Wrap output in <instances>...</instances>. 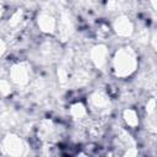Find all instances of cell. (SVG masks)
<instances>
[{
  "instance_id": "cell-8",
  "label": "cell",
  "mask_w": 157,
  "mask_h": 157,
  "mask_svg": "<svg viewBox=\"0 0 157 157\" xmlns=\"http://www.w3.org/2000/svg\"><path fill=\"white\" fill-rule=\"evenodd\" d=\"M70 114H71V117H72L75 120L81 121V120H85V118H86L87 114H88V110H87V107H86L83 103L76 102V103H74V104L70 107Z\"/></svg>"
},
{
  "instance_id": "cell-1",
  "label": "cell",
  "mask_w": 157,
  "mask_h": 157,
  "mask_svg": "<svg viewBox=\"0 0 157 157\" xmlns=\"http://www.w3.org/2000/svg\"><path fill=\"white\" fill-rule=\"evenodd\" d=\"M137 66V58L131 48L119 49L113 58V70L114 74L119 77L130 76Z\"/></svg>"
},
{
  "instance_id": "cell-4",
  "label": "cell",
  "mask_w": 157,
  "mask_h": 157,
  "mask_svg": "<svg viewBox=\"0 0 157 157\" xmlns=\"http://www.w3.org/2000/svg\"><path fill=\"white\" fill-rule=\"evenodd\" d=\"M2 148L7 155L11 156H20L23 153V141L17 135H7L2 141Z\"/></svg>"
},
{
  "instance_id": "cell-7",
  "label": "cell",
  "mask_w": 157,
  "mask_h": 157,
  "mask_svg": "<svg viewBox=\"0 0 157 157\" xmlns=\"http://www.w3.org/2000/svg\"><path fill=\"white\" fill-rule=\"evenodd\" d=\"M37 25H38L39 29L47 34L54 33L58 27L56 20L52 15H48V13H40L37 18Z\"/></svg>"
},
{
  "instance_id": "cell-5",
  "label": "cell",
  "mask_w": 157,
  "mask_h": 157,
  "mask_svg": "<svg viewBox=\"0 0 157 157\" xmlns=\"http://www.w3.org/2000/svg\"><path fill=\"white\" fill-rule=\"evenodd\" d=\"M114 32L120 37H130L134 32V25L126 16H119L113 23Z\"/></svg>"
},
{
  "instance_id": "cell-3",
  "label": "cell",
  "mask_w": 157,
  "mask_h": 157,
  "mask_svg": "<svg viewBox=\"0 0 157 157\" xmlns=\"http://www.w3.org/2000/svg\"><path fill=\"white\" fill-rule=\"evenodd\" d=\"M110 107V101L108 94H105L103 91H96L90 96L88 99V108L97 113V114H103L108 112Z\"/></svg>"
},
{
  "instance_id": "cell-10",
  "label": "cell",
  "mask_w": 157,
  "mask_h": 157,
  "mask_svg": "<svg viewBox=\"0 0 157 157\" xmlns=\"http://www.w3.org/2000/svg\"><path fill=\"white\" fill-rule=\"evenodd\" d=\"M12 92V85L11 81L5 80V78H0V97H7L9 94H11Z\"/></svg>"
},
{
  "instance_id": "cell-11",
  "label": "cell",
  "mask_w": 157,
  "mask_h": 157,
  "mask_svg": "<svg viewBox=\"0 0 157 157\" xmlns=\"http://www.w3.org/2000/svg\"><path fill=\"white\" fill-rule=\"evenodd\" d=\"M22 21H23V12H22V10H17V11H15V12L12 13V16L10 17L9 25H10L12 28H16L17 26L21 25Z\"/></svg>"
},
{
  "instance_id": "cell-13",
  "label": "cell",
  "mask_w": 157,
  "mask_h": 157,
  "mask_svg": "<svg viewBox=\"0 0 157 157\" xmlns=\"http://www.w3.org/2000/svg\"><path fill=\"white\" fill-rule=\"evenodd\" d=\"M5 52H6V43L0 38V58L4 55Z\"/></svg>"
},
{
  "instance_id": "cell-2",
  "label": "cell",
  "mask_w": 157,
  "mask_h": 157,
  "mask_svg": "<svg viewBox=\"0 0 157 157\" xmlns=\"http://www.w3.org/2000/svg\"><path fill=\"white\" fill-rule=\"evenodd\" d=\"M31 67L26 63H17L10 69V81L15 85L23 86L29 82Z\"/></svg>"
},
{
  "instance_id": "cell-14",
  "label": "cell",
  "mask_w": 157,
  "mask_h": 157,
  "mask_svg": "<svg viewBox=\"0 0 157 157\" xmlns=\"http://www.w3.org/2000/svg\"><path fill=\"white\" fill-rule=\"evenodd\" d=\"M2 15H4V9H2V6H0V18L2 17Z\"/></svg>"
},
{
  "instance_id": "cell-12",
  "label": "cell",
  "mask_w": 157,
  "mask_h": 157,
  "mask_svg": "<svg viewBox=\"0 0 157 157\" xmlns=\"http://www.w3.org/2000/svg\"><path fill=\"white\" fill-rule=\"evenodd\" d=\"M155 105H156L155 99H153V98H152V99H150V101L147 102V105H146V110H147V113L153 114V113H155Z\"/></svg>"
},
{
  "instance_id": "cell-9",
  "label": "cell",
  "mask_w": 157,
  "mask_h": 157,
  "mask_svg": "<svg viewBox=\"0 0 157 157\" xmlns=\"http://www.w3.org/2000/svg\"><path fill=\"white\" fill-rule=\"evenodd\" d=\"M123 119H124L125 124L130 128H136L139 125V115H137L136 110H134L131 108H126L123 112Z\"/></svg>"
},
{
  "instance_id": "cell-6",
  "label": "cell",
  "mask_w": 157,
  "mask_h": 157,
  "mask_svg": "<svg viewBox=\"0 0 157 157\" xmlns=\"http://www.w3.org/2000/svg\"><path fill=\"white\" fill-rule=\"evenodd\" d=\"M109 52L104 44H97L91 50V60L97 67H103L108 63Z\"/></svg>"
}]
</instances>
